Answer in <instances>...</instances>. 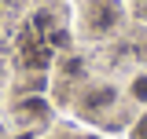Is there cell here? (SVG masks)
<instances>
[{"label":"cell","instance_id":"cell-4","mask_svg":"<svg viewBox=\"0 0 147 139\" xmlns=\"http://www.w3.org/2000/svg\"><path fill=\"white\" fill-rule=\"evenodd\" d=\"M132 139H147V114L136 121V128H132Z\"/></svg>","mask_w":147,"mask_h":139},{"label":"cell","instance_id":"cell-3","mask_svg":"<svg viewBox=\"0 0 147 139\" xmlns=\"http://www.w3.org/2000/svg\"><path fill=\"white\" fill-rule=\"evenodd\" d=\"M132 99H140V103H147V73L132 81Z\"/></svg>","mask_w":147,"mask_h":139},{"label":"cell","instance_id":"cell-5","mask_svg":"<svg viewBox=\"0 0 147 139\" xmlns=\"http://www.w3.org/2000/svg\"><path fill=\"white\" fill-rule=\"evenodd\" d=\"M110 99H114V92H99V95H96V99H92V103H96V106H107Z\"/></svg>","mask_w":147,"mask_h":139},{"label":"cell","instance_id":"cell-2","mask_svg":"<svg viewBox=\"0 0 147 139\" xmlns=\"http://www.w3.org/2000/svg\"><path fill=\"white\" fill-rule=\"evenodd\" d=\"M118 18V11H114V4H99V11H96V18H92V26L96 29H107L110 22Z\"/></svg>","mask_w":147,"mask_h":139},{"label":"cell","instance_id":"cell-1","mask_svg":"<svg viewBox=\"0 0 147 139\" xmlns=\"http://www.w3.org/2000/svg\"><path fill=\"white\" fill-rule=\"evenodd\" d=\"M26 62H30V66H48V59H52V51H48V48H44V44H37V37H33V44H30V40H26Z\"/></svg>","mask_w":147,"mask_h":139}]
</instances>
